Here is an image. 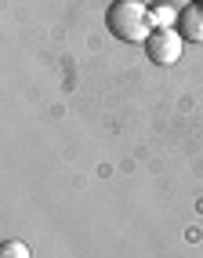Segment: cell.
I'll use <instances>...</instances> for the list:
<instances>
[{
    "label": "cell",
    "mask_w": 203,
    "mask_h": 258,
    "mask_svg": "<svg viewBox=\"0 0 203 258\" xmlns=\"http://www.w3.org/2000/svg\"><path fill=\"white\" fill-rule=\"evenodd\" d=\"M106 26L124 44H145L152 37V11L142 0H116L106 15Z\"/></svg>",
    "instance_id": "1"
},
{
    "label": "cell",
    "mask_w": 203,
    "mask_h": 258,
    "mask_svg": "<svg viewBox=\"0 0 203 258\" xmlns=\"http://www.w3.org/2000/svg\"><path fill=\"white\" fill-rule=\"evenodd\" d=\"M181 47H185V40H181L178 29H152V37L145 40V51H149V58L156 66L178 62L181 58Z\"/></svg>",
    "instance_id": "2"
},
{
    "label": "cell",
    "mask_w": 203,
    "mask_h": 258,
    "mask_svg": "<svg viewBox=\"0 0 203 258\" xmlns=\"http://www.w3.org/2000/svg\"><path fill=\"white\" fill-rule=\"evenodd\" d=\"M178 33L185 44H203V4H189L178 11Z\"/></svg>",
    "instance_id": "3"
},
{
    "label": "cell",
    "mask_w": 203,
    "mask_h": 258,
    "mask_svg": "<svg viewBox=\"0 0 203 258\" xmlns=\"http://www.w3.org/2000/svg\"><path fill=\"white\" fill-rule=\"evenodd\" d=\"M4 258H29V247L19 244V240H11V244H4Z\"/></svg>",
    "instance_id": "4"
},
{
    "label": "cell",
    "mask_w": 203,
    "mask_h": 258,
    "mask_svg": "<svg viewBox=\"0 0 203 258\" xmlns=\"http://www.w3.org/2000/svg\"><path fill=\"white\" fill-rule=\"evenodd\" d=\"M156 19H160V22H171V19H174V11H171V8H160V11H156Z\"/></svg>",
    "instance_id": "5"
}]
</instances>
